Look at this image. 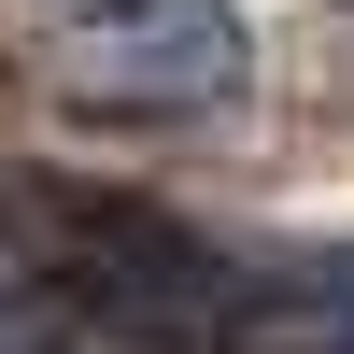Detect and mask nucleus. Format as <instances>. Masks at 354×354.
Listing matches in <instances>:
<instances>
[{
    "mask_svg": "<svg viewBox=\"0 0 354 354\" xmlns=\"http://www.w3.org/2000/svg\"><path fill=\"white\" fill-rule=\"evenodd\" d=\"M57 312H85V326H113V340H185V354H213L227 340V298H241V270H227L198 227H170V213H71L57 227Z\"/></svg>",
    "mask_w": 354,
    "mask_h": 354,
    "instance_id": "f03ea898",
    "label": "nucleus"
},
{
    "mask_svg": "<svg viewBox=\"0 0 354 354\" xmlns=\"http://www.w3.org/2000/svg\"><path fill=\"white\" fill-rule=\"evenodd\" d=\"M28 340V255H0V354Z\"/></svg>",
    "mask_w": 354,
    "mask_h": 354,
    "instance_id": "20e7f679",
    "label": "nucleus"
},
{
    "mask_svg": "<svg viewBox=\"0 0 354 354\" xmlns=\"http://www.w3.org/2000/svg\"><path fill=\"white\" fill-rule=\"evenodd\" d=\"M28 57H43V85L85 100V113H213V100H241V71H255V43H241L227 0H85V15H57Z\"/></svg>",
    "mask_w": 354,
    "mask_h": 354,
    "instance_id": "f257e3e1",
    "label": "nucleus"
},
{
    "mask_svg": "<svg viewBox=\"0 0 354 354\" xmlns=\"http://www.w3.org/2000/svg\"><path fill=\"white\" fill-rule=\"evenodd\" d=\"M227 354H354V255L241 270V298H227Z\"/></svg>",
    "mask_w": 354,
    "mask_h": 354,
    "instance_id": "7ed1b4c3",
    "label": "nucleus"
}]
</instances>
